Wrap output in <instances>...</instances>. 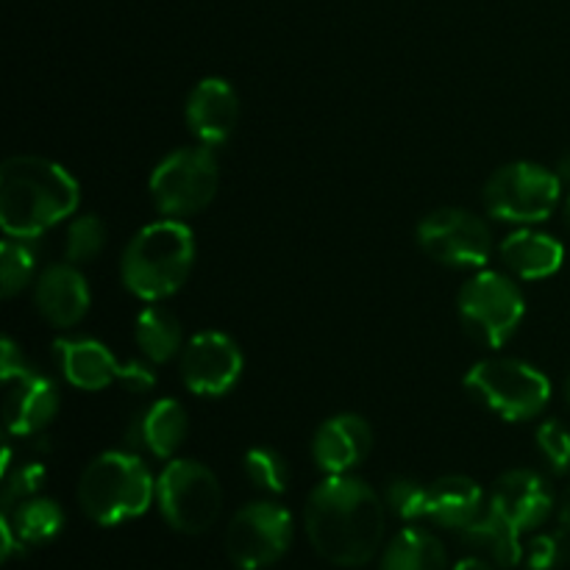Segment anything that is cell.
<instances>
[{"mask_svg":"<svg viewBox=\"0 0 570 570\" xmlns=\"http://www.w3.org/2000/svg\"><path fill=\"white\" fill-rule=\"evenodd\" d=\"M387 507L404 521H421L426 518L429 488L415 479H395L387 488Z\"/></svg>","mask_w":570,"mask_h":570,"instance_id":"cell-29","label":"cell"},{"mask_svg":"<svg viewBox=\"0 0 570 570\" xmlns=\"http://www.w3.org/2000/svg\"><path fill=\"white\" fill-rule=\"evenodd\" d=\"M460 321L484 348H501L518 332L527 312L521 287L499 271H479L460 289Z\"/></svg>","mask_w":570,"mask_h":570,"instance_id":"cell-8","label":"cell"},{"mask_svg":"<svg viewBox=\"0 0 570 570\" xmlns=\"http://www.w3.org/2000/svg\"><path fill=\"white\" fill-rule=\"evenodd\" d=\"M195 237L187 223L165 220L148 223L128 239L120 259L122 284L131 295L159 304L184 287L193 273Z\"/></svg>","mask_w":570,"mask_h":570,"instance_id":"cell-3","label":"cell"},{"mask_svg":"<svg viewBox=\"0 0 570 570\" xmlns=\"http://www.w3.org/2000/svg\"><path fill=\"white\" fill-rule=\"evenodd\" d=\"M566 223H568V228H570V198H568V204H566Z\"/></svg>","mask_w":570,"mask_h":570,"instance_id":"cell-38","label":"cell"},{"mask_svg":"<svg viewBox=\"0 0 570 570\" xmlns=\"http://www.w3.org/2000/svg\"><path fill=\"white\" fill-rule=\"evenodd\" d=\"M566 538L568 534H534L523 546V562L529 570H554L566 560Z\"/></svg>","mask_w":570,"mask_h":570,"instance_id":"cell-32","label":"cell"},{"mask_svg":"<svg viewBox=\"0 0 570 570\" xmlns=\"http://www.w3.org/2000/svg\"><path fill=\"white\" fill-rule=\"evenodd\" d=\"M184 117H187L189 131L200 145L217 148V145H226L237 128L239 98L232 83L223 81V78H204L189 92Z\"/></svg>","mask_w":570,"mask_h":570,"instance_id":"cell-15","label":"cell"},{"mask_svg":"<svg viewBox=\"0 0 570 570\" xmlns=\"http://www.w3.org/2000/svg\"><path fill=\"white\" fill-rule=\"evenodd\" d=\"M462 543L471 546V549L482 551L484 557L495 562L499 568H515L523 562V543H521V534L510 521L488 510L471 523V527L462 529Z\"/></svg>","mask_w":570,"mask_h":570,"instance_id":"cell-21","label":"cell"},{"mask_svg":"<svg viewBox=\"0 0 570 570\" xmlns=\"http://www.w3.org/2000/svg\"><path fill=\"white\" fill-rule=\"evenodd\" d=\"M454 570H495V568L490 566V562H484V560H476V557H471V560H462V562H456Z\"/></svg>","mask_w":570,"mask_h":570,"instance_id":"cell-35","label":"cell"},{"mask_svg":"<svg viewBox=\"0 0 570 570\" xmlns=\"http://www.w3.org/2000/svg\"><path fill=\"white\" fill-rule=\"evenodd\" d=\"M465 387L479 404L488 406L504 421H529L546 410L551 384L538 367L521 360H482L468 371Z\"/></svg>","mask_w":570,"mask_h":570,"instance_id":"cell-5","label":"cell"},{"mask_svg":"<svg viewBox=\"0 0 570 570\" xmlns=\"http://www.w3.org/2000/svg\"><path fill=\"white\" fill-rule=\"evenodd\" d=\"M501 259L523 282H540L560 271L566 248L549 234L521 228L501 243Z\"/></svg>","mask_w":570,"mask_h":570,"instance_id":"cell-20","label":"cell"},{"mask_svg":"<svg viewBox=\"0 0 570 570\" xmlns=\"http://www.w3.org/2000/svg\"><path fill=\"white\" fill-rule=\"evenodd\" d=\"M0 518L9 523L22 551L31 549V546L50 543L65 529V512L53 499H45V495H31V499L20 501L14 510L3 512Z\"/></svg>","mask_w":570,"mask_h":570,"instance_id":"cell-23","label":"cell"},{"mask_svg":"<svg viewBox=\"0 0 570 570\" xmlns=\"http://www.w3.org/2000/svg\"><path fill=\"white\" fill-rule=\"evenodd\" d=\"M293 543V515L273 501H254L234 512L226 529V554L239 570L271 568Z\"/></svg>","mask_w":570,"mask_h":570,"instance_id":"cell-11","label":"cell"},{"mask_svg":"<svg viewBox=\"0 0 570 570\" xmlns=\"http://www.w3.org/2000/svg\"><path fill=\"white\" fill-rule=\"evenodd\" d=\"M117 382L126 390H134V393H148V390H154L156 376L145 362H126V365H120Z\"/></svg>","mask_w":570,"mask_h":570,"instance_id":"cell-33","label":"cell"},{"mask_svg":"<svg viewBox=\"0 0 570 570\" xmlns=\"http://www.w3.org/2000/svg\"><path fill=\"white\" fill-rule=\"evenodd\" d=\"M150 198L165 217L198 215L220 187V165L212 148H178L167 154L150 173Z\"/></svg>","mask_w":570,"mask_h":570,"instance_id":"cell-6","label":"cell"},{"mask_svg":"<svg viewBox=\"0 0 570 570\" xmlns=\"http://www.w3.org/2000/svg\"><path fill=\"white\" fill-rule=\"evenodd\" d=\"M161 518L181 534H204L217 523L223 490L215 473L195 460H170L156 479Z\"/></svg>","mask_w":570,"mask_h":570,"instance_id":"cell-7","label":"cell"},{"mask_svg":"<svg viewBox=\"0 0 570 570\" xmlns=\"http://www.w3.org/2000/svg\"><path fill=\"white\" fill-rule=\"evenodd\" d=\"M557 176H560V181L570 184V150L566 156L560 159V165H557Z\"/></svg>","mask_w":570,"mask_h":570,"instance_id":"cell-36","label":"cell"},{"mask_svg":"<svg viewBox=\"0 0 570 570\" xmlns=\"http://www.w3.org/2000/svg\"><path fill=\"white\" fill-rule=\"evenodd\" d=\"M538 449L554 473H566L570 468V432L560 421L540 423Z\"/></svg>","mask_w":570,"mask_h":570,"instance_id":"cell-31","label":"cell"},{"mask_svg":"<svg viewBox=\"0 0 570 570\" xmlns=\"http://www.w3.org/2000/svg\"><path fill=\"white\" fill-rule=\"evenodd\" d=\"M304 529L312 549L332 566H367L384 540L382 499L348 473L326 476L306 499Z\"/></svg>","mask_w":570,"mask_h":570,"instance_id":"cell-1","label":"cell"},{"mask_svg":"<svg viewBox=\"0 0 570 570\" xmlns=\"http://www.w3.org/2000/svg\"><path fill=\"white\" fill-rule=\"evenodd\" d=\"M373 432L365 417L334 415L323 423L312 440V456L326 476H343L367 460Z\"/></svg>","mask_w":570,"mask_h":570,"instance_id":"cell-17","label":"cell"},{"mask_svg":"<svg viewBox=\"0 0 570 570\" xmlns=\"http://www.w3.org/2000/svg\"><path fill=\"white\" fill-rule=\"evenodd\" d=\"M382 570H449V554L432 532L410 527L390 540Z\"/></svg>","mask_w":570,"mask_h":570,"instance_id":"cell-24","label":"cell"},{"mask_svg":"<svg viewBox=\"0 0 570 570\" xmlns=\"http://www.w3.org/2000/svg\"><path fill=\"white\" fill-rule=\"evenodd\" d=\"M45 465L42 462H26V465L14 468L11 473H6V484H3V512L14 510L20 501L31 499V495L39 493L45 482Z\"/></svg>","mask_w":570,"mask_h":570,"instance_id":"cell-30","label":"cell"},{"mask_svg":"<svg viewBox=\"0 0 570 570\" xmlns=\"http://www.w3.org/2000/svg\"><path fill=\"white\" fill-rule=\"evenodd\" d=\"M245 473L254 482V488L265 490V493H284L289 484V468L278 451L267 449V445H254L248 449L243 460Z\"/></svg>","mask_w":570,"mask_h":570,"instance_id":"cell-28","label":"cell"},{"mask_svg":"<svg viewBox=\"0 0 570 570\" xmlns=\"http://www.w3.org/2000/svg\"><path fill=\"white\" fill-rule=\"evenodd\" d=\"M156 482L148 465L128 451H106L83 468L78 479V504L100 527L134 521L154 504Z\"/></svg>","mask_w":570,"mask_h":570,"instance_id":"cell-4","label":"cell"},{"mask_svg":"<svg viewBox=\"0 0 570 570\" xmlns=\"http://www.w3.org/2000/svg\"><path fill=\"white\" fill-rule=\"evenodd\" d=\"M106 248V223L98 215H81L67 226L65 259L72 265H87L98 259Z\"/></svg>","mask_w":570,"mask_h":570,"instance_id":"cell-27","label":"cell"},{"mask_svg":"<svg viewBox=\"0 0 570 570\" xmlns=\"http://www.w3.org/2000/svg\"><path fill=\"white\" fill-rule=\"evenodd\" d=\"M484 512V490L468 476H443L429 484L426 518L443 529L462 532Z\"/></svg>","mask_w":570,"mask_h":570,"instance_id":"cell-19","label":"cell"},{"mask_svg":"<svg viewBox=\"0 0 570 570\" xmlns=\"http://www.w3.org/2000/svg\"><path fill=\"white\" fill-rule=\"evenodd\" d=\"M33 304L50 326L72 328L87 317L92 293L83 273L72 262H59L39 273Z\"/></svg>","mask_w":570,"mask_h":570,"instance_id":"cell-16","label":"cell"},{"mask_svg":"<svg viewBox=\"0 0 570 570\" xmlns=\"http://www.w3.org/2000/svg\"><path fill=\"white\" fill-rule=\"evenodd\" d=\"M243 351L228 334L200 332L181 348L178 371L189 393L217 399L237 387L243 376Z\"/></svg>","mask_w":570,"mask_h":570,"instance_id":"cell-13","label":"cell"},{"mask_svg":"<svg viewBox=\"0 0 570 570\" xmlns=\"http://www.w3.org/2000/svg\"><path fill=\"white\" fill-rule=\"evenodd\" d=\"M134 340L148 362H170L181 351V323L170 309L159 304L145 306L134 323Z\"/></svg>","mask_w":570,"mask_h":570,"instance_id":"cell-25","label":"cell"},{"mask_svg":"<svg viewBox=\"0 0 570 570\" xmlns=\"http://www.w3.org/2000/svg\"><path fill=\"white\" fill-rule=\"evenodd\" d=\"M187 412L178 401L161 399L148 406L142 421L137 423V438L145 449L159 460H173L187 440Z\"/></svg>","mask_w":570,"mask_h":570,"instance_id":"cell-22","label":"cell"},{"mask_svg":"<svg viewBox=\"0 0 570 570\" xmlns=\"http://www.w3.org/2000/svg\"><path fill=\"white\" fill-rule=\"evenodd\" d=\"M37 273V256H33L28 239L6 237L0 243V293L3 298H14L17 293L31 284Z\"/></svg>","mask_w":570,"mask_h":570,"instance_id":"cell-26","label":"cell"},{"mask_svg":"<svg viewBox=\"0 0 570 570\" xmlns=\"http://www.w3.org/2000/svg\"><path fill=\"white\" fill-rule=\"evenodd\" d=\"M53 354L61 376L72 387L89 390V393H98V390L115 384L117 373H120L111 351L98 340H56Z\"/></svg>","mask_w":570,"mask_h":570,"instance_id":"cell-18","label":"cell"},{"mask_svg":"<svg viewBox=\"0 0 570 570\" xmlns=\"http://www.w3.org/2000/svg\"><path fill=\"white\" fill-rule=\"evenodd\" d=\"M566 401L570 404V373H568V379H566Z\"/></svg>","mask_w":570,"mask_h":570,"instance_id":"cell-37","label":"cell"},{"mask_svg":"<svg viewBox=\"0 0 570 570\" xmlns=\"http://www.w3.org/2000/svg\"><path fill=\"white\" fill-rule=\"evenodd\" d=\"M562 181L549 167L512 161L484 184V206L504 223H543L560 204Z\"/></svg>","mask_w":570,"mask_h":570,"instance_id":"cell-9","label":"cell"},{"mask_svg":"<svg viewBox=\"0 0 570 570\" xmlns=\"http://www.w3.org/2000/svg\"><path fill=\"white\" fill-rule=\"evenodd\" d=\"M560 532L570 538V484L566 493H562V501H560Z\"/></svg>","mask_w":570,"mask_h":570,"instance_id":"cell-34","label":"cell"},{"mask_svg":"<svg viewBox=\"0 0 570 570\" xmlns=\"http://www.w3.org/2000/svg\"><path fill=\"white\" fill-rule=\"evenodd\" d=\"M490 510L499 512L504 521H510L518 532H532L543 527L546 518L554 510V495L540 473L515 468L499 476L490 493Z\"/></svg>","mask_w":570,"mask_h":570,"instance_id":"cell-14","label":"cell"},{"mask_svg":"<svg viewBox=\"0 0 570 570\" xmlns=\"http://www.w3.org/2000/svg\"><path fill=\"white\" fill-rule=\"evenodd\" d=\"M417 245L429 259L449 267H484L493 237L482 217L465 209H438L417 223Z\"/></svg>","mask_w":570,"mask_h":570,"instance_id":"cell-12","label":"cell"},{"mask_svg":"<svg viewBox=\"0 0 570 570\" xmlns=\"http://www.w3.org/2000/svg\"><path fill=\"white\" fill-rule=\"evenodd\" d=\"M81 204L78 181L42 156H11L0 165V226L6 237L37 239Z\"/></svg>","mask_w":570,"mask_h":570,"instance_id":"cell-2","label":"cell"},{"mask_svg":"<svg viewBox=\"0 0 570 570\" xmlns=\"http://www.w3.org/2000/svg\"><path fill=\"white\" fill-rule=\"evenodd\" d=\"M0 376H3V417L14 438H28L48 426L59 412V387L39 371L26 365L22 354L9 337L0 351Z\"/></svg>","mask_w":570,"mask_h":570,"instance_id":"cell-10","label":"cell"}]
</instances>
